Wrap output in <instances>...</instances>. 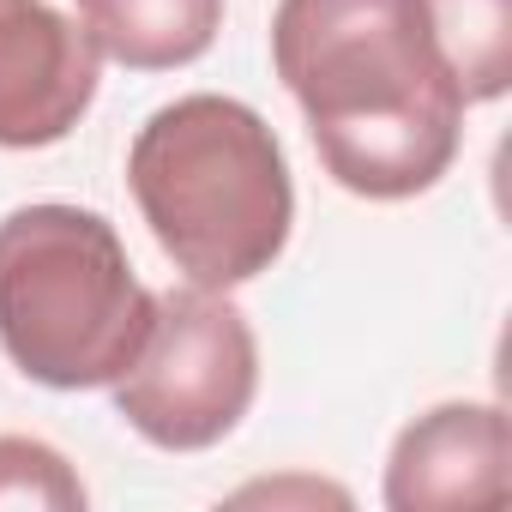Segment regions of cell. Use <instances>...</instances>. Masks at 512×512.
<instances>
[{
  "label": "cell",
  "instance_id": "6da1fadb",
  "mask_svg": "<svg viewBox=\"0 0 512 512\" xmlns=\"http://www.w3.org/2000/svg\"><path fill=\"white\" fill-rule=\"evenodd\" d=\"M272 67L344 193L392 205L452 169L470 103L434 49L422 0H278Z\"/></svg>",
  "mask_w": 512,
  "mask_h": 512
},
{
  "label": "cell",
  "instance_id": "7a4b0ae2",
  "mask_svg": "<svg viewBox=\"0 0 512 512\" xmlns=\"http://www.w3.org/2000/svg\"><path fill=\"white\" fill-rule=\"evenodd\" d=\"M127 187L169 266L199 290H241L290 247L296 187L260 109L217 91L163 103L127 151Z\"/></svg>",
  "mask_w": 512,
  "mask_h": 512
},
{
  "label": "cell",
  "instance_id": "3957f363",
  "mask_svg": "<svg viewBox=\"0 0 512 512\" xmlns=\"http://www.w3.org/2000/svg\"><path fill=\"white\" fill-rule=\"evenodd\" d=\"M157 296L139 284L109 217L19 205L0 217V350L55 392L115 386L151 338Z\"/></svg>",
  "mask_w": 512,
  "mask_h": 512
},
{
  "label": "cell",
  "instance_id": "277c9868",
  "mask_svg": "<svg viewBox=\"0 0 512 512\" xmlns=\"http://www.w3.org/2000/svg\"><path fill=\"white\" fill-rule=\"evenodd\" d=\"M260 392V344L229 290H163L151 338L139 344L133 368L115 380V416L163 446V452H205L241 428Z\"/></svg>",
  "mask_w": 512,
  "mask_h": 512
},
{
  "label": "cell",
  "instance_id": "5b68a950",
  "mask_svg": "<svg viewBox=\"0 0 512 512\" xmlns=\"http://www.w3.org/2000/svg\"><path fill=\"white\" fill-rule=\"evenodd\" d=\"M103 55L49 0H0V145H61L97 103Z\"/></svg>",
  "mask_w": 512,
  "mask_h": 512
},
{
  "label": "cell",
  "instance_id": "8992f818",
  "mask_svg": "<svg viewBox=\"0 0 512 512\" xmlns=\"http://www.w3.org/2000/svg\"><path fill=\"white\" fill-rule=\"evenodd\" d=\"M512 434L500 404H434L416 416L386 464V506L428 512V506H500L506 500Z\"/></svg>",
  "mask_w": 512,
  "mask_h": 512
},
{
  "label": "cell",
  "instance_id": "52a82bcc",
  "mask_svg": "<svg viewBox=\"0 0 512 512\" xmlns=\"http://www.w3.org/2000/svg\"><path fill=\"white\" fill-rule=\"evenodd\" d=\"M79 25L97 55L133 73H175L217 43L223 0H79Z\"/></svg>",
  "mask_w": 512,
  "mask_h": 512
},
{
  "label": "cell",
  "instance_id": "ba28073f",
  "mask_svg": "<svg viewBox=\"0 0 512 512\" xmlns=\"http://www.w3.org/2000/svg\"><path fill=\"white\" fill-rule=\"evenodd\" d=\"M434 49L464 103H494L512 85V0H422Z\"/></svg>",
  "mask_w": 512,
  "mask_h": 512
},
{
  "label": "cell",
  "instance_id": "9c48e42d",
  "mask_svg": "<svg viewBox=\"0 0 512 512\" xmlns=\"http://www.w3.org/2000/svg\"><path fill=\"white\" fill-rule=\"evenodd\" d=\"M0 506H37V512H79L85 482L79 470L31 434H0Z\"/></svg>",
  "mask_w": 512,
  "mask_h": 512
}]
</instances>
